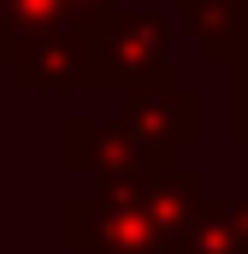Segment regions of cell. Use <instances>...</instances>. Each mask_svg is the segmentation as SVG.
<instances>
[{"label":"cell","instance_id":"cell-1","mask_svg":"<svg viewBox=\"0 0 248 254\" xmlns=\"http://www.w3.org/2000/svg\"><path fill=\"white\" fill-rule=\"evenodd\" d=\"M178 18L166 6H113L89 24V89H113V95H136V89H172L178 83Z\"/></svg>","mask_w":248,"mask_h":254},{"label":"cell","instance_id":"cell-2","mask_svg":"<svg viewBox=\"0 0 248 254\" xmlns=\"http://www.w3.org/2000/svg\"><path fill=\"white\" fill-rule=\"evenodd\" d=\"M148 172H113V178H95L89 195H71L65 201V249L71 254H178L142 201Z\"/></svg>","mask_w":248,"mask_h":254},{"label":"cell","instance_id":"cell-3","mask_svg":"<svg viewBox=\"0 0 248 254\" xmlns=\"http://www.w3.org/2000/svg\"><path fill=\"white\" fill-rule=\"evenodd\" d=\"M142 148H154L160 160H178L184 148H195L207 136V95L189 89V83H172V89H136V95H119V113H113Z\"/></svg>","mask_w":248,"mask_h":254},{"label":"cell","instance_id":"cell-4","mask_svg":"<svg viewBox=\"0 0 248 254\" xmlns=\"http://www.w3.org/2000/svg\"><path fill=\"white\" fill-rule=\"evenodd\" d=\"M12 83L24 95H65V89H89V24H54V30H30L12 48Z\"/></svg>","mask_w":248,"mask_h":254},{"label":"cell","instance_id":"cell-5","mask_svg":"<svg viewBox=\"0 0 248 254\" xmlns=\"http://www.w3.org/2000/svg\"><path fill=\"white\" fill-rule=\"evenodd\" d=\"M65 166L95 184V178H113V172H148V166H172V160L142 148L113 113L107 119L101 113H71L65 119Z\"/></svg>","mask_w":248,"mask_h":254},{"label":"cell","instance_id":"cell-6","mask_svg":"<svg viewBox=\"0 0 248 254\" xmlns=\"http://www.w3.org/2000/svg\"><path fill=\"white\" fill-rule=\"evenodd\" d=\"M207 178L195 172V166H154L148 172V184H142V201H148V213L160 219V231H166V243L178 254H189V237H195V225H201V207H207Z\"/></svg>","mask_w":248,"mask_h":254},{"label":"cell","instance_id":"cell-7","mask_svg":"<svg viewBox=\"0 0 248 254\" xmlns=\"http://www.w3.org/2000/svg\"><path fill=\"white\" fill-rule=\"evenodd\" d=\"M184 36L201 48V60L231 71L248 54V0H172Z\"/></svg>","mask_w":248,"mask_h":254},{"label":"cell","instance_id":"cell-8","mask_svg":"<svg viewBox=\"0 0 248 254\" xmlns=\"http://www.w3.org/2000/svg\"><path fill=\"white\" fill-rule=\"evenodd\" d=\"M189 254H248V195H207Z\"/></svg>","mask_w":248,"mask_h":254},{"label":"cell","instance_id":"cell-9","mask_svg":"<svg viewBox=\"0 0 248 254\" xmlns=\"http://www.w3.org/2000/svg\"><path fill=\"white\" fill-rule=\"evenodd\" d=\"M54 24H83L71 0H0V65L12 60L18 36L30 30H54Z\"/></svg>","mask_w":248,"mask_h":254},{"label":"cell","instance_id":"cell-10","mask_svg":"<svg viewBox=\"0 0 248 254\" xmlns=\"http://www.w3.org/2000/svg\"><path fill=\"white\" fill-rule=\"evenodd\" d=\"M225 136L248 148V83H225Z\"/></svg>","mask_w":248,"mask_h":254},{"label":"cell","instance_id":"cell-11","mask_svg":"<svg viewBox=\"0 0 248 254\" xmlns=\"http://www.w3.org/2000/svg\"><path fill=\"white\" fill-rule=\"evenodd\" d=\"M71 6H77V18H83V24H95V18H101V12H113L119 0H71Z\"/></svg>","mask_w":248,"mask_h":254},{"label":"cell","instance_id":"cell-12","mask_svg":"<svg viewBox=\"0 0 248 254\" xmlns=\"http://www.w3.org/2000/svg\"><path fill=\"white\" fill-rule=\"evenodd\" d=\"M225 83H248V54H243L237 65H231V71H225Z\"/></svg>","mask_w":248,"mask_h":254}]
</instances>
